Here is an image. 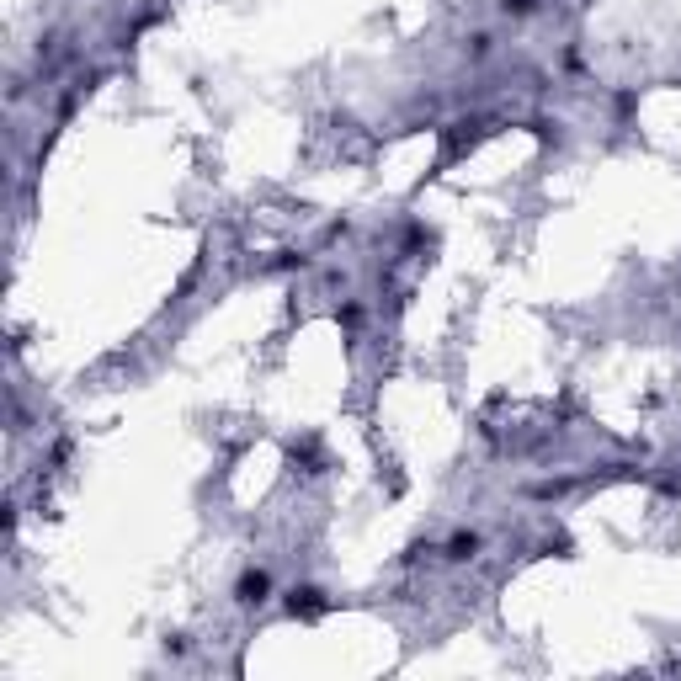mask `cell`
I'll use <instances>...</instances> for the list:
<instances>
[{
  "instance_id": "obj_1",
  "label": "cell",
  "mask_w": 681,
  "mask_h": 681,
  "mask_svg": "<svg viewBox=\"0 0 681 681\" xmlns=\"http://www.w3.org/2000/svg\"><path fill=\"white\" fill-rule=\"evenodd\" d=\"M261 591H266V575H245V581H240V596L245 601H261Z\"/></svg>"
}]
</instances>
